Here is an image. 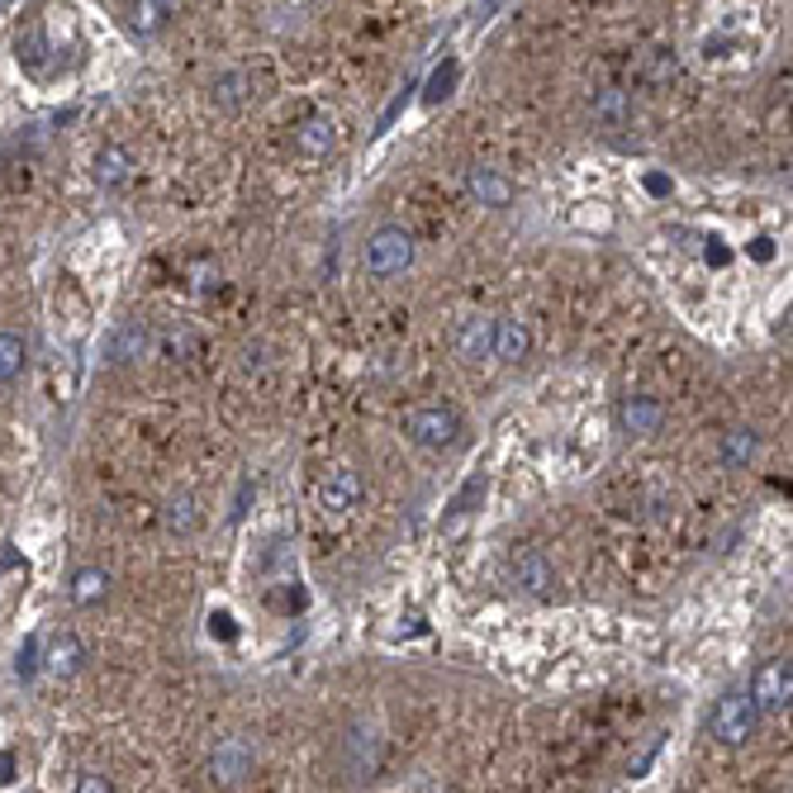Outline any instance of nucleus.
Listing matches in <instances>:
<instances>
[{"label": "nucleus", "mask_w": 793, "mask_h": 793, "mask_svg": "<svg viewBox=\"0 0 793 793\" xmlns=\"http://www.w3.org/2000/svg\"><path fill=\"white\" fill-rule=\"evenodd\" d=\"M105 589H110V575L100 566H86V570L71 575V603H77V609H91V603H100V599H105Z\"/></svg>", "instance_id": "obj_16"}, {"label": "nucleus", "mask_w": 793, "mask_h": 793, "mask_svg": "<svg viewBox=\"0 0 793 793\" xmlns=\"http://www.w3.org/2000/svg\"><path fill=\"white\" fill-rule=\"evenodd\" d=\"M751 257H756V262H770V257H774V242H770V238H756V242H751Z\"/></svg>", "instance_id": "obj_27"}, {"label": "nucleus", "mask_w": 793, "mask_h": 793, "mask_svg": "<svg viewBox=\"0 0 793 793\" xmlns=\"http://www.w3.org/2000/svg\"><path fill=\"white\" fill-rule=\"evenodd\" d=\"M627 110H632V105H627L623 91H603V95L594 100V120H599V124H623Z\"/></svg>", "instance_id": "obj_21"}, {"label": "nucleus", "mask_w": 793, "mask_h": 793, "mask_svg": "<svg viewBox=\"0 0 793 793\" xmlns=\"http://www.w3.org/2000/svg\"><path fill=\"white\" fill-rule=\"evenodd\" d=\"M532 348V333L523 319H495V356L499 362H523Z\"/></svg>", "instance_id": "obj_12"}, {"label": "nucleus", "mask_w": 793, "mask_h": 793, "mask_svg": "<svg viewBox=\"0 0 793 793\" xmlns=\"http://www.w3.org/2000/svg\"><path fill=\"white\" fill-rule=\"evenodd\" d=\"M789 694H793V666H789V660H770V666L760 670V680H756L751 703L760 713H784Z\"/></svg>", "instance_id": "obj_5"}, {"label": "nucleus", "mask_w": 793, "mask_h": 793, "mask_svg": "<svg viewBox=\"0 0 793 793\" xmlns=\"http://www.w3.org/2000/svg\"><path fill=\"white\" fill-rule=\"evenodd\" d=\"M756 723H760V709L751 703L746 689H732V694H723V699H717V709H713V717H709L713 737L723 746H746L756 737Z\"/></svg>", "instance_id": "obj_1"}, {"label": "nucleus", "mask_w": 793, "mask_h": 793, "mask_svg": "<svg viewBox=\"0 0 793 793\" xmlns=\"http://www.w3.org/2000/svg\"><path fill=\"white\" fill-rule=\"evenodd\" d=\"M38 670H43V660H38V637H24V646L14 652V675H20V680L29 684Z\"/></svg>", "instance_id": "obj_23"}, {"label": "nucleus", "mask_w": 793, "mask_h": 793, "mask_svg": "<svg viewBox=\"0 0 793 793\" xmlns=\"http://www.w3.org/2000/svg\"><path fill=\"white\" fill-rule=\"evenodd\" d=\"M24 371V342L14 333H0V385H10Z\"/></svg>", "instance_id": "obj_20"}, {"label": "nucleus", "mask_w": 793, "mask_h": 793, "mask_svg": "<svg viewBox=\"0 0 793 793\" xmlns=\"http://www.w3.org/2000/svg\"><path fill=\"white\" fill-rule=\"evenodd\" d=\"M404 432L418 442V446H432V452H442V446H452L461 438V414L456 409H442V404H432V409H414Z\"/></svg>", "instance_id": "obj_3"}, {"label": "nucleus", "mask_w": 793, "mask_h": 793, "mask_svg": "<svg viewBox=\"0 0 793 793\" xmlns=\"http://www.w3.org/2000/svg\"><path fill=\"white\" fill-rule=\"evenodd\" d=\"M452 81H456V63H446V67L438 71V77L428 81V91H423V100H428V105H442V100H446V91H452Z\"/></svg>", "instance_id": "obj_24"}, {"label": "nucleus", "mask_w": 793, "mask_h": 793, "mask_svg": "<svg viewBox=\"0 0 793 793\" xmlns=\"http://www.w3.org/2000/svg\"><path fill=\"white\" fill-rule=\"evenodd\" d=\"M238 86H242L238 77H224L219 81V100H238Z\"/></svg>", "instance_id": "obj_30"}, {"label": "nucleus", "mask_w": 793, "mask_h": 793, "mask_svg": "<svg viewBox=\"0 0 793 793\" xmlns=\"http://www.w3.org/2000/svg\"><path fill=\"white\" fill-rule=\"evenodd\" d=\"M5 784H14V756L0 751V789H5Z\"/></svg>", "instance_id": "obj_28"}, {"label": "nucleus", "mask_w": 793, "mask_h": 793, "mask_svg": "<svg viewBox=\"0 0 793 793\" xmlns=\"http://www.w3.org/2000/svg\"><path fill=\"white\" fill-rule=\"evenodd\" d=\"M128 171H134V162H128L124 148H105V152L95 157V181H100V185H120Z\"/></svg>", "instance_id": "obj_18"}, {"label": "nucleus", "mask_w": 793, "mask_h": 793, "mask_svg": "<svg viewBox=\"0 0 793 793\" xmlns=\"http://www.w3.org/2000/svg\"><path fill=\"white\" fill-rule=\"evenodd\" d=\"M167 528L171 532H191L195 528V499L191 495H177L167 503Z\"/></svg>", "instance_id": "obj_22"}, {"label": "nucleus", "mask_w": 793, "mask_h": 793, "mask_svg": "<svg viewBox=\"0 0 793 793\" xmlns=\"http://www.w3.org/2000/svg\"><path fill=\"white\" fill-rule=\"evenodd\" d=\"M143 352H148V328H143V324H120L105 338V362H114V366L143 362Z\"/></svg>", "instance_id": "obj_11"}, {"label": "nucleus", "mask_w": 793, "mask_h": 793, "mask_svg": "<svg viewBox=\"0 0 793 793\" xmlns=\"http://www.w3.org/2000/svg\"><path fill=\"white\" fill-rule=\"evenodd\" d=\"M209 632H219V637L228 642L238 627H234V618H228V613H209Z\"/></svg>", "instance_id": "obj_26"}, {"label": "nucleus", "mask_w": 793, "mask_h": 793, "mask_svg": "<svg viewBox=\"0 0 793 793\" xmlns=\"http://www.w3.org/2000/svg\"><path fill=\"white\" fill-rule=\"evenodd\" d=\"M295 148L305 157H328L338 148V124L328 120V114H305V120L295 124Z\"/></svg>", "instance_id": "obj_9"}, {"label": "nucleus", "mask_w": 793, "mask_h": 793, "mask_svg": "<svg viewBox=\"0 0 793 793\" xmlns=\"http://www.w3.org/2000/svg\"><path fill=\"white\" fill-rule=\"evenodd\" d=\"M414 267V238L404 228H376L366 242V271L371 276H399Z\"/></svg>", "instance_id": "obj_2"}, {"label": "nucleus", "mask_w": 793, "mask_h": 793, "mask_svg": "<svg viewBox=\"0 0 793 793\" xmlns=\"http://www.w3.org/2000/svg\"><path fill=\"white\" fill-rule=\"evenodd\" d=\"M81 660H86V652H81V642L71 637V632H63L53 646H48V656H43V670L53 675V680H71V675L81 670Z\"/></svg>", "instance_id": "obj_13"}, {"label": "nucleus", "mask_w": 793, "mask_h": 793, "mask_svg": "<svg viewBox=\"0 0 793 793\" xmlns=\"http://www.w3.org/2000/svg\"><path fill=\"white\" fill-rule=\"evenodd\" d=\"M381 732L371 727V723H352L348 727V741H342V760H348V774L352 780H362V774H371L381 766Z\"/></svg>", "instance_id": "obj_4"}, {"label": "nucleus", "mask_w": 793, "mask_h": 793, "mask_svg": "<svg viewBox=\"0 0 793 793\" xmlns=\"http://www.w3.org/2000/svg\"><path fill=\"white\" fill-rule=\"evenodd\" d=\"M71 793H114V784L105 780V774L86 770V774H77V784H71Z\"/></svg>", "instance_id": "obj_25"}, {"label": "nucleus", "mask_w": 793, "mask_h": 793, "mask_svg": "<svg viewBox=\"0 0 793 793\" xmlns=\"http://www.w3.org/2000/svg\"><path fill=\"white\" fill-rule=\"evenodd\" d=\"M466 185H471V195L480 200L485 209H503L513 200V185L499 177V171H471L466 177Z\"/></svg>", "instance_id": "obj_15"}, {"label": "nucleus", "mask_w": 793, "mask_h": 793, "mask_svg": "<svg viewBox=\"0 0 793 793\" xmlns=\"http://www.w3.org/2000/svg\"><path fill=\"white\" fill-rule=\"evenodd\" d=\"M513 580H518V589H528V594H537V599H546L556 589V570H552V560H546L542 552H523L513 560Z\"/></svg>", "instance_id": "obj_10"}, {"label": "nucleus", "mask_w": 793, "mask_h": 793, "mask_svg": "<svg viewBox=\"0 0 793 793\" xmlns=\"http://www.w3.org/2000/svg\"><path fill=\"white\" fill-rule=\"evenodd\" d=\"M167 20H171L167 0H134V5H128V29H134L138 38H157L167 29Z\"/></svg>", "instance_id": "obj_14"}, {"label": "nucleus", "mask_w": 793, "mask_h": 793, "mask_svg": "<svg viewBox=\"0 0 793 793\" xmlns=\"http://www.w3.org/2000/svg\"><path fill=\"white\" fill-rule=\"evenodd\" d=\"M252 766H257V756H252V746L248 741H219L214 746V760H209V774L219 784H242L252 774Z\"/></svg>", "instance_id": "obj_6"}, {"label": "nucleus", "mask_w": 793, "mask_h": 793, "mask_svg": "<svg viewBox=\"0 0 793 793\" xmlns=\"http://www.w3.org/2000/svg\"><path fill=\"white\" fill-rule=\"evenodd\" d=\"M660 418H666V409H660L656 399H627V404H623V428L632 432V438H642V432H656Z\"/></svg>", "instance_id": "obj_17"}, {"label": "nucleus", "mask_w": 793, "mask_h": 793, "mask_svg": "<svg viewBox=\"0 0 793 793\" xmlns=\"http://www.w3.org/2000/svg\"><path fill=\"white\" fill-rule=\"evenodd\" d=\"M362 475H356L352 466H338V471H328V480L319 489V499H324V509L328 513H352L356 503H362Z\"/></svg>", "instance_id": "obj_7"}, {"label": "nucleus", "mask_w": 793, "mask_h": 793, "mask_svg": "<svg viewBox=\"0 0 793 793\" xmlns=\"http://www.w3.org/2000/svg\"><path fill=\"white\" fill-rule=\"evenodd\" d=\"M456 352H461V362H489V356H495V319L471 314V319L456 328Z\"/></svg>", "instance_id": "obj_8"}, {"label": "nucleus", "mask_w": 793, "mask_h": 793, "mask_svg": "<svg viewBox=\"0 0 793 793\" xmlns=\"http://www.w3.org/2000/svg\"><path fill=\"white\" fill-rule=\"evenodd\" d=\"M756 446H760V442H756L751 428H732L727 438H723V461H727V466H746V461L756 456Z\"/></svg>", "instance_id": "obj_19"}, {"label": "nucleus", "mask_w": 793, "mask_h": 793, "mask_svg": "<svg viewBox=\"0 0 793 793\" xmlns=\"http://www.w3.org/2000/svg\"><path fill=\"white\" fill-rule=\"evenodd\" d=\"M503 0H480V10H475V24H489V14H495Z\"/></svg>", "instance_id": "obj_29"}]
</instances>
